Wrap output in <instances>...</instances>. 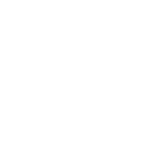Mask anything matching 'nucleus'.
Listing matches in <instances>:
<instances>
[]
</instances>
